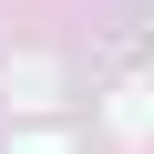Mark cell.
I'll return each mask as SVG.
<instances>
[{
  "mask_svg": "<svg viewBox=\"0 0 154 154\" xmlns=\"http://www.w3.org/2000/svg\"><path fill=\"white\" fill-rule=\"evenodd\" d=\"M113 134H123V144L154 134V82H123V93H113Z\"/></svg>",
  "mask_w": 154,
  "mask_h": 154,
  "instance_id": "6da1fadb",
  "label": "cell"
},
{
  "mask_svg": "<svg viewBox=\"0 0 154 154\" xmlns=\"http://www.w3.org/2000/svg\"><path fill=\"white\" fill-rule=\"evenodd\" d=\"M21 154H72V144H62V134H21Z\"/></svg>",
  "mask_w": 154,
  "mask_h": 154,
  "instance_id": "7a4b0ae2",
  "label": "cell"
}]
</instances>
